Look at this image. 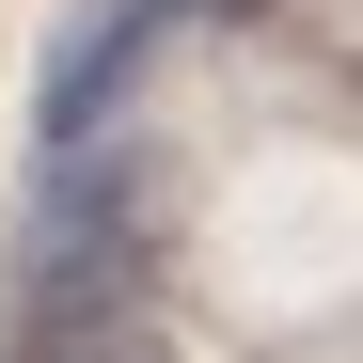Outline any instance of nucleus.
<instances>
[{
  "mask_svg": "<svg viewBox=\"0 0 363 363\" xmlns=\"http://www.w3.org/2000/svg\"><path fill=\"white\" fill-rule=\"evenodd\" d=\"M174 16H190V0H111V16L64 48V79H48V143H95V127H111V95H127V64H143Z\"/></svg>",
  "mask_w": 363,
  "mask_h": 363,
  "instance_id": "f257e3e1",
  "label": "nucleus"
}]
</instances>
